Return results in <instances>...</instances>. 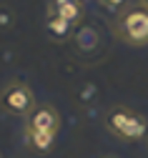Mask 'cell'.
<instances>
[{
    "label": "cell",
    "instance_id": "cell-1",
    "mask_svg": "<svg viewBox=\"0 0 148 158\" xmlns=\"http://www.w3.org/2000/svg\"><path fill=\"white\" fill-rule=\"evenodd\" d=\"M113 33L125 45H133V48L148 45V8L143 3H136L118 10L113 20Z\"/></svg>",
    "mask_w": 148,
    "mask_h": 158
},
{
    "label": "cell",
    "instance_id": "cell-2",
    "mask_svg": "<svg viewBox=\"0 0 148 158\" xmlns=\"http://www.w3.org/2000/svg\"><path fill=\"white\" fill-rule=\"evenodd\" d=\"M105 128L111 131V135H116L118 141H141L148 133V123L146 118L125 106H113L105 110L103 115Z\"/></svg>",
    "mask_w": 148,
    "mask_h": 158
},
{
    "label": "cell",
    "instance_id": "cell-3",
    "mask_svg": "<svg viewBox=\"0 0 148 158\" xmlns=\"http://www.w3.org/2000/svg\"><path fill=\"white\" fill-rule=\"evenodd\" d=\"M0 106H3V110L13 118H25L35 110V95L30 90L28 83L23 81H10L3 85V90H0Z\"/></svg>",
    "mask_w": 148,
    "mask_h": 158
},
{
    "label": "cell",
    "instance_id": "cell-4",
    "mask_svg": "<svg viewBox=\"0 0 148 158\" xmlns=\"http://www.w3.org/2000/svg\"><path fill=\"white\" fill-rule=\"evenodd\" d=\"M25 128L55 133L60 128V115H58V110L53 106H35V110L25 118Z\"/></svg>",
    "mask_w": 148,
    "mask_h": 158
},
{
    "label": "cell",
    "instance_id": "cell-5",
    "mask_svg": "<svg viewBox=\"0 0 148 158\" xmlns=\"http://www.w3.org/2000/svg\"><path fill=\"white\" fill-rule=\"evenodd\" d=\"M50 15H58L63 18L66 23H70L73 28L83 23V18H86V10H83V3L78 0H50Z\"/></svg>",
    "mask_w": 148,
    "mask_h": 158
},
{
    "label": "cell",
    "instance_id": "cell-6",
    "mask_svg": "<svg viewBox=\"0 0 148 158\" xmlns=\"http://www.w3.org/2000/svg\"><path fill=\"white\" fill-rule=\"evenodd\" d=\"M25 135V143L35 151V153H48L55 143V133H48V131H33V128H25L23 131Z\"/></svg>",
    "mask_w": 148,
    "mask_h": 158
},
{
    "label": "cell",
    "instance_id": "cell-7",
    "mask_svg": "<svg viewBox=\"0 0 148 158\" xmlns=\"http://www.w3.org/2000/svg\"><path fill=\"white\" fill-rule=\"evenodd\" d=\"M45 30H48V35L53 38V40H70V38L75 35L70 23H66L63 18L50 15V13H48V18H45Z\"/></svg>",
    "mask_w": 148,
    "mask_h": 158
},
{
    "label": "cell",
    "instance_id": "cell-8",
    "mask_svg": "<svg viewBox=\"0 0 148 158\" xmlns=\"http://www.w3.org/2000/svg\"><path fill=\"white\" fill-rule=\"evenodd\" d=\"M13 25V13L8 8H0V30H8Z\"/></svg>",
    "mask_w": 148,
    "mask_h": 158
},
{
    "label": "cell",
    "instance_id": "cell-9",
    "mask_svg": "<svg viewBox=\"0 0 148 158\" xmlns=\"http://www.w3.org/2000/svg\"><path fill=\"white\" fill-rule=\"evenodd\" d=\"M98 3L105 8V10H118L123 5V0H98Z\"/></svg>",
    "mask_w": 148,
    "mask_h": 158
},
{
    "label": "cell",
    "instance_id": "cell-10",
    "mask_svg": "<svg viewBox=\"0 0 148 158\" xmlns=\"http://www.w3.org/2000/svg\"><path fill=\"white\" fill-rule=\"evenodd\" d=\"M141 3H143V5H146V8H148V0H141Z\"/></svg>",
    "mask_w": 148,
    "mask_h": 158
},
{
    "label": "cell",
    "instance_id": "cell-11",
    "mask_svg": "<svg viewBox=\"0 0 148 158\" xmlns=\"http://www.w3.org/2000/svg\"><path fill=\"white\" fill-rule=\"evenodd\" d=\"M78 3H83V0H78Z\"/></svg>",
    "mask_w": 148,
    "mask_h": 158
}]
</instances>
